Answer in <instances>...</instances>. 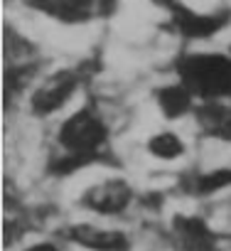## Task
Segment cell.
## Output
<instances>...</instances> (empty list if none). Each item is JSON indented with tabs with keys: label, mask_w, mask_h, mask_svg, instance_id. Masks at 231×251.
Segmentation results:
<instances>
[{
	"label": "cell",
	"mask_w": 231,
	"mask_h": 251,
	"mask_svg": "<svg viewBox=\"0 0 231 251\" xmlns=\"http://www.w3.org/2000/svg\"><path fill=\"white\" fill-rule=\"evenodd\" d=\"M62 234L67 241H71L86 251H128L131 249V236L126 231L111 229V226H98L91 222L69 224Z\"/></svg>",
	"instance_id": "7"
},
{
	"label": "cell",
	"mask_w": 231,
	"mask_h": 251,
	"mask_svg": "<svg viewBox=\"0 0 231 251\" xmlns=\"http://www.w3.org/2000/svg\"><path fill=\"white\" fill-rule=\"evenodd\" d=\"M136 200H138V192L126 175L103 173L81 187L76 202L89 214H96L101 219H116L126 214L136 204Z\"/></svg>",
	"instance_id": "4"
},
{
	"label": "cell",
	"mask_w": 231,
	"mask_h": 251,
	"mask_svg": "<svg viewBox=\"0 0 231 251\" xmlns=\"http://www.w3.org/2000/svg\"><path fill=\"white\" fill-rule=\"evenodd\" d=\"M148 3L153 5V8H158V10H165V13H170V10H175L182 0H148Z\"/></svg>",
	"instance_id": "11"
},
{
	"label": "cell",
	"mask_w": 231,
	"mask_h": 251,
	"mask_svg": "<svg viewBox=\"0 0 231 251\" xmlns=\"http://www.w3.org/2000/svg\"><path fill=\"white\" fill-rule=\"evenodd\" d=\"M113 138V118L98 101H84L54 121L47 170L71 177L103 160Z\"/></svg>",
	"instance_id": "1"
},
{
	"label": "cell",
	"mask_w": 231,
	"mask_h": 251,
	"mask_svg": "<svg viewBox=\"0 0 231 251\" xmlns=\"http://www.w3.org/2000/svg\"><path fill=\"white\" fill-rule=\"evenodd\" d=\"M158 113L162 116L165 123H180L185 118H192L199 101L194 99V94L180 81V79H170L155 86V91L150 94Z\"/></svg>",
	"instance_id": "8"
},
{
	"label": "cell",
	"mask_w": 231,
	"mask_h": 251,
	"mask_svg": "<svg viewBox=\"0 0 231 251\" xmlns=\"http://www.w3.org/2000/svg\"><path fill=\"white\" fill-rule=\"evenodd\" d=\"M23 251H62L54 241H35V244H27Z\"/></svg>",
	"instance_id": "10"
},
{
	"label": "cell",
	"mask_w": 231,
	"mask_h": 251,
	"mask_svg": "<svg viewBox=\"0 0 231 251\" xmlns=\"http://www.w3.org/2000/svg\"><path fill=\"white\" fill-rule=\"evenodd\" d=\"M25 13L62 27H84L103 15V0H20Z\"/></svg>",
	"instance_id": "5"
},
{
	"label": "cell",
	"mask_w": 231,
	"mask_h": 251,
	"mask_svg": "<svg viewBox=\"0 0 231 251\" xmlns=\"http://www.w3.org/2000/svg\"><path fill=\"white\" fill-rule=\"evenodd\" d=\"M140 151L150 163H158L162 168H175L189 158L192 146H189V138L175 123H162L140 141Z\"/></svg>",
	"instance_id": "6"
},
{
	"label": "cell",
	"mask_w": 231,
	"mask_h": 251,
	"mask_svg": "<svg viewBox=\"0 0 231 251\" xmlns=\"http://www.w3.org/2000/svg\"><path fill=\"white\" fill-rule=\"evenodd\" d=\"M172 239L182 251H216V234L194 214H177L172 219Z\"/></svg>",
	"instance_id": "9"
},
{
	"label": "cell",
	"mask_w": 231,
	"mask_h": 251,
	"mask_svg": "<svg viewBox=\"0 0 231 251\" xmlns=\"http://www.w3.org/2000/svg\"><path fill=\"white\" fill-rule=\"evenodd\" d=\"M172 76L180 79L199 103L231 101V50H187L175 59Z\"/></svg>",
	"instance_id": "2"
},
{
	"label": "cell",
	"mask_w": 231,
	"mask_h": 251,
	"mask_svg": "<svg viewBox=\"0 0 231 251\" xmlns=\"http://www.w3.org/2000/svg\"><path fill=\"white\" fill-rule=\"evenodd\" d=\"M84 81L86 79L79 67L62 64V67L45 69L25 94L23 108L32 121H57L62 113L71 108Z\"/></svg>",
	"instance_id": "3"
}]
</instances>
